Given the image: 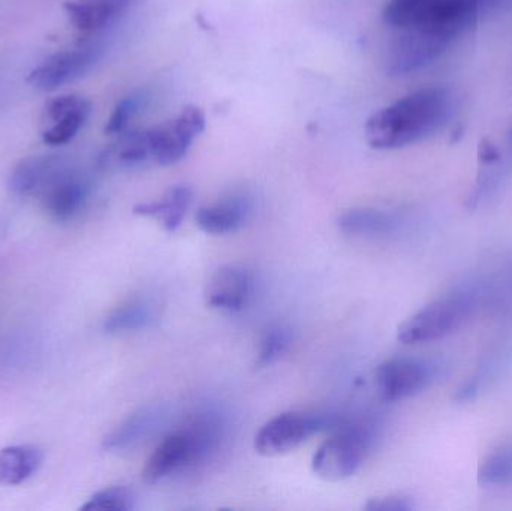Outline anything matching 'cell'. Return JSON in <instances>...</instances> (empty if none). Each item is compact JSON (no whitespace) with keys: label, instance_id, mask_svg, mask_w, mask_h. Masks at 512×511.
<instances>
[{"label":"cell","instance_id":"cell-2","mask_svg":"<svg viewBox=\"0 0 512 511\" xmlns=\"http://www.w3.org/2000/svg\"><path fill=\"white\" fill-rule=\"evenodd\" d=\"M481 14L480 0H388L384 21L396 32L423 33L451 47Z\"/></svg>","mask_w":512,"mask_h":511},{"label":"cell","instance_id":"cell-14","mask_svg":"<svg viewBox=\"0 0 512 511\" xmlns=\"http://www.w3.org/2000/svg\"><path fill=\"white\" fill-rule=\"evenodd\" d=\"M249 213H251V200L246 195L233 194L209 206L201 207L195 219L204 233L224 236L243 227Z\"/></svg>","mask_w":512,"mask_h":511},{"label":"cell","instance_id":"cell-16","mask_svg":"<svg viewBox=\"0 0 512 511\" xmlns=\"http://www.w3.org/2000/svg\"><path fill=\"white\" fill-rule=\"evenodd\" d=\"M192 203V189L188 185L171 186L161 200L140 203L134 207V213L144 218H153L161 222L167 233H174L182 225L183 218Z\"/></svg>","mask_w":512,"mask_h":511},{"label":"cell","instance_id":"cell-15","mask_svg":"<svg viewBox=\"0 0 512 511\" xmlns=\"http://www.w3.org/2000/svg\"><path fill=\"white\" fill-rule=\"evenodd\" d=\"M132 3L134 0H69L63 8L74 29L90 35L108 26Z\"/></svg>","mask_w":512,"mask_h":511},{"label":"cell","instance_id":"cell-3","mask_svg":"<svg viewBox=\"0 0 512 511\" xmlns=\"http://www.w3.org/2000/svg\"><path fill=\"white\" fill-rule=\"evenodd\" d=\"M480 299L475 288L451 291L403 321L397 330V339L405 345H421L445 338L468 323Z\"/></svg>","mask_w":512,"mask_h":511},{"label":"cell","instance_id":"cell-26","mask_svg":"<svg viewBox=\"0 0 512 511\" xmlns=\"http://www.w3.org/2000/svg\"><path fill=\"white\" fill-rule=\"evenodd\" d=\"M415 509L414 500L408 495L393 494L372 498L367 501L364 510L367 511H412Z\"/></svg>","mask_w":512,"mask_h":511},{"label":"cell","instance_id":"cell-23","mask_svg":"<svg viewBox=\"0 0 512 511\" xmlns=\"http://www.w3.org/2000/svg\"><path fill=\"white\" fill-rule=\"evenodd\" d=\"M135 507V495L123 486L102 489L96 492L81 506L87 511H129Z\"/></svg>","mask_w":512,"mask_h":511},{"label":"cell","instance_id":"cell-20","mask_svg":"<svg viewBox=\"0 0 512 511\" xmlns=\"http://www.w3.org/2000/svg\"><path fill=\"white\" fill-rule=\"evenodd\" d=\"M158 414L152 410L140 411L134 416L120 423L114 431L105 437L104 449L108 452H122L134 446L138 441L143 440L153 428H155V419Z\"/></svg>","mask_w":512,"mask_h":511},{"label":"cell","instance_id":"cell-19","mask_svg":"<svg viewBox=\"0 0 512 511\" xmlns=\"http://www.w3.org/2000/svg\"><path fill=\"white\" fill-rule=\"evenodd\" d=\"M158 317V306L147 299H132L114 309L107 320L104 329L108 333H128L144 329Z\"/></svg>","mask_w":512,"mask_h":511},{"label":"cell","instance_id":"cell-9","mask_svg":"<svg viewBox=\"0 0 512 511\" xmlns=\"http://www.w3.org/2000/svg\"><path fill=\"white\" fill-rule=\"evenodd\" d=\"M92 105L83 96L63 95L50 99L41 116L42 141L47 146H63L77 137L90 116Z\"/></svg>","mask_w":512,"mask_h":511},{"label":"cell","instance_id":"cell-8","mask_svg":"<svg viewBox=\"0 0 512 511\" xmlns=\"http://www.w3.org/2000/svg\"><path fill=\"white\" fill-rule=\"evenodd\" d=\"M435 378V368L417 359H391L376 369L379 396L387 402H399L426 389Z\"/></svg>","mask_w":512,"mask_h":511},{"label":"cell","instance_id":"cell-21","mask_svg":"<svg viewBox=\"0 0 512 511\" xmlns=\"http://www.w3.org/2000/svg\"><path fill=\"white\" fill-rule=\"evenodd\" d=\"M108 162L119 167L135 168L153 161L150 149L149 132H129L120 138L108 153Z\"/></svg>","mask_w":512,"mask_h":511},{"label":"cell","instance_id":"cell-6","mask_svg":"<svg viewBox=\"0 0 512 511\" xmlns=\"http://www.w3.org/2000/svg\"><path fill=\"white\" fill-rule=\"evenodd\" d=\"M331 425L334 423L321 414L304 411L279 414L268 420L255 435V452L264 458L286 455Z\"/></svg>","mask_w":512,"mask_h":511},{"label":"cell","instance_id":"cell-27","mask_svg":"<svg viewBox=\"0 0 512 511\" xmlns=\"http://www.w3.org/2000/svg\"><path fill=\"white\" fill-rule=\"evenodd\" d=\"M483 14L492 12H504L512 8V0H480Z\"/></svg>","mask_w":512,"mask_h":511},{"label":"cell","instance_id":"cell-12","mask_svg":"<svg viewBox=\"0 0 512 511\" xmlns=\"http://www.w3.org/2000/svg\"><path fill=\"white\" fill-rule=\"evenodd\" d=\"M89 197V185L83 177L66 167L39 195L45 212L57 221H69L81 212Z\"/></svg>","mask_w":512,"mask_h":511},{"label":"cell","instance_id":"cell-24","mask_svg":"<svg viewBox=\"0 0 512 511\" xmlns=\"http://www.w3.org/2000/svg\"><path fill=\"white\" fill-rule=\"evenodd\" d=\"M289 344H291V335H289L285 327H270V329L262 335L261 341H259L256 365L264 368V366L276 362V360H279L280 357L288 351Z\"/></svg>","mask_w":512,"mask_h":511},{"label":"cell","instance_id":"cell-18","mask_svg":"<svg viewBox=\"0 0 512 511\" xmlns=\"http://www.w3.org/2000/svg\"><path fill=\"white\" fill-rule=\"evenodd\" d=\"M44 462L36 446H9L0 450V485L18 486L32 479Z\"/></svg>","mask_w":512,"mask_h":511},{"label":"cell","instance_id":"cell-5","mask_svg":"<svg viewBox=\"0 0 512 511\" xmlns=\"http://www.w3.org/2000/svg\"><path fill=\"white\" fill-rule=\"evenodd\" d=\"M373 434L367 426L337 428L312 459V470L325 482H342L354 476L372 449Z\"/></svg>","mask_w":512,"mask_h":511},{"label":"cell","instance_id":"cell-13","mask_svg":"<svg viewBox=\"0 0 512 511\" xmlns=\"http://www.w3.org/2000/svg\"><path fill=\"white\" fill-rule=\"evenodd\" d=\"M65 167V161L57 156L23 159L9 176V189L20 197L38 198Z\"/></svg>","mask_w":512,"mask_h":511},{"label":"cell","instance_id":"cell-7","mask_svg":"<svg viewBox=\"0 0 512 511\" xmlns=\"http://www.w3.org/2000/svg\"><path fill=\"white\" fill-rule=\"evenodd\" d=\"M204 128L206 116L203 110L195 105H188L173 120L147 129L153 161L164 167L182 161Z\"/></svg>","mask_w":512,"mask_h":511},{"label":"cell","instance_id":"cell-25","mask_svg":"<svg viewBox=\"0 0 512 511\" xmlns=\"http://www.w3.org/2000/svg\"><path fill=\"white\" fill-rule=\"evenodd\" d=\"M144 99L146 98L141 93H135V95L122 99L114 108L113 113H111L107 126H105V132L110 135L122 134L128 128L131 120L137 116L138 111L143 108Z\"/></svg>","mask_w":512,"mask_h":511},{"label":"cell","instance_id":"cell-11","mask_svg":"<svg viewBox=\"0 0 512 511\" xmlns=\"http://www.w3.org/2000/svg\"><path fill=\"white\" fill-rule=\"evenodd\" d=\"M254 294V276L243 266H224L210 276L206 285L207 305L216 311L239 312Z\"/></svg>","mask_w":512,"mask_h":511},{"label":"cell","instance_id":"cell-22","mask_svg":"<svg viewBox=\"0 0 512 511\" xmlns=\"http://www.w3.org/2000/svg\"><path fill=\"white\" fill-rule=\"evenodd\" d=\"M478 482L486 488L512 486V443L505 444L487 455L478 470Z\"/></svg>","mask_w":512,"mask_h":511},{"label":"cell","instance_id":"cell-10","mask_svg":"<svg viewBox=\"0 0 512 511\" xmlns=\"http://www.w3.org/2000/svg\"><path fill=\"white\" fill-rule=\"evenodd\" d=\"M98 57L96 48L59 51L33 69L27 83L42 92H53L90 71Z\"/></svg>","mask_w":512,"mask_h":511},{"label":"cell","instance_id":"cell-1","mask_svg":"<svg viewBox=\"0 0 512 511\" xmlns=\"http://www.w3.org/2000/svg\"><path fill=\"white\" fill-rule=\"evenodd\" d=\"M453 111V93L447 87H423L373 114L364 129L367 143L378 150L411 146L441 131Z\"/></svg>","mask_w":512,"mask_h":511},{"label":"cell","instance_id":"cell-4","mask_svg":"<svg viewBox=\"0 0 512 511\" xmlns=\"http://www.w3.org/2000/svg\"><path fill=\"white\" fill-rule=\"evenodd\" d=\"M215 429L212 423H197L189 429L173 432L159 443L143 468L144 482H162L189 464L200 461L213 446Z\"/></svg>","mask_w":512,"mask_h":511},{"label":"cell","instance_id":"cell-17","mask_svg":"<svg viewBox=\"0 0 512 511\" xmlns=\"http://www.w3.org/2000/svg\"><path fill=\"white\" fill-rule=\"evenodd\" d=\"M399 216L387 210L358 207L342 213L337 219V227L346 236L382 237L394 233L399 228Z\"/></svg>","mask_w":512,"mask_h":511}]
</instances>
